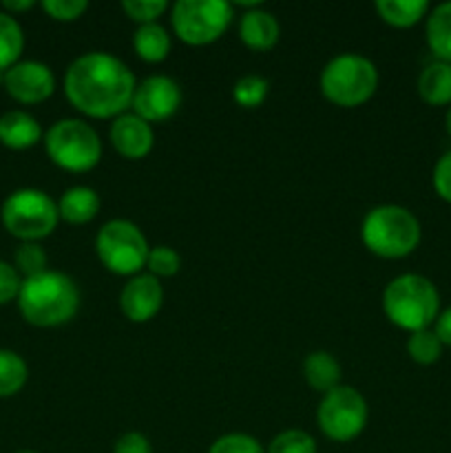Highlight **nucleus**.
Instances as JSON below:
<instances>
[{"label": "nucleus", "mask_w": 451, "mask_h": 453, "mask_svg": "<svg viewBox=\"0 0 451 453\" xmlns=\"http://www.w3.org/2000/svg\"><path fill=\"white\" fill-rule=\"evenodd\" d=\"M383 312L394 326L409 334L427 330L440 314V292L423 274H398L383 290Z\"/></svg>", "instance_id": "obj_3"}, {"label": "nucleus", "mask_w": 451, "mask_h": 453, "mask_svg": "<svg viewBox=\"0 0 451 453\" xmlns=\"http://www.w3.org/2000/svg\"><path fill=\"white\" fill-rule=\"evenodd\" d=\"M181 268V257L180 252L172 250L168 246H155L150 248L149 259H146V270L153 274L155 279H168L175 277Z\"/></svg>", "instance_id": "obj_28"}, {"label": "nucleus", "mask_w": 451, "mask_h": 453, "mask_svg": "<svg viewBox=\"0 0 451 453\" xmlns=\"http://www.w3.org/2000/svg\"><path fill=\"white\" fill-rule=\"evenodd\" d=\"M432 184L438 197H440L442 202L451 203V150H447V153H442L440 157H438L432 173Z\"/></svg>", "instance_id": "obj_33"}, {"label": "nucleus", "mask_w": 451, "mask_h": 453, "mask_svg": "<svg viewBox=\"0 0 451 453\" xmlns=\"http://www.w3.org/2000/svg\"><path fill=\"white\" fill-rule=\"evenodd\" d=\"M424 38L436 60L451 62V0L429 9L424 18Z\"/></svg>", "instance_id": "obj_19"}, {"label": "nucleus", "mask_w": 451, "mask_h": 453, "mask_svg": "<svg viewBox=\"0 0 451 453\" xmlns=\"http://www.w3.org/2000/svg\"><path fill=\"white\" fill-rule=\"evenodd\" d=\"M150 246L140 226L128 219H111L97 230L96 255L109 273L118 277H135L146 268Z\"/></svg>", "instance_id": "obj_7"}, {"label": "nucleus", "mask_w": 451, "mask_h": 453, "mask_svg": "<svg viewBox=\"0 0 451 453\" xmlns=\"http://www.w3.org/2000/svg\"><path fill=\"white\" fill-rule=\"evenodd\" d=\"M3 226L9 234L27 242H40L56 230L60 221L57 203L44 190L20 188L13 190L3 203Z\"/></svg>", "instance_id": "obj_8"}, {"label": "nucleus", "mask_w": 451, "mask_h": 453, "mask_svg": "<svg viewBox=\"0 0 451 453\" xmlns=\"http://www.w3.org/2000/svg\"><path fill=\"white\" fill-rule=\"evenodd\" d=\"M303 376L305 383L314 389V392L327 394L340 385V363L330 352H310L303 361Z\"/></svg>", "instance_id": "obj_20"}, {"label": "nucleus", "mask_w": 451, "mask_h": 453, "mask_svg": "<svg viewBox=\"0 0 451 453\" xmlns=\"http://www.w3.org/2000/svg\"><path fill=\"white\" fill-rule=\"evenodd\" d=\"M100 195L88 186H73V188L65 190L57 202V212L60 219L71 226H84L91 224L100 212Z\"/></svg>", "instance_id": "obj_17"}, {"label": "nucleus", "mask_w": 451, "mask_h": 453, "mask_svg": "<svg viewBox=\"0 0 451 453\" xmlns=\"http://www.w3.org/2000/svg\"><path fill=\"white\" fill-rule=\"evenodd\" d=\"M370 418V407L365 396L356 388L339 385L332 392L323 394L317 420L323 436L334 442H352L363 434Z\"/></svg>", "instance_id": "obj_10"}, {"label": "nucleus", "mask_w": 451, "mask_h": 453, "mask_svg": "<svg viewBox=\"0 0 451 453\" xmlns=\"http://www.w3.org/2000/svg\"><path fill=\"white\" fill-rule=\"evenodd\" d=\"M281 38V27L274 13L256 7L239 20V40L252 51H270Z\"/></svg>", "instance_id": "obj_15"}, {"label": "nucleus", "mask_w": 451, "mask_h": 453, "mask_svg": "<svg viewBox=\"0 0 451 453\" xmlns=\"http://www.w3.org/2000/svg\"><path fill=\"white\" fill-rule=\"evenodd\" d=\"M16 453H38V451H16Z\"/></svg>", "instance_id": "obj_39"}, {"label": "nucleus", "mask_w": 451, "mask_h": 453, "mask_svg": "<svg viewBox=\"0 0 451 453\" xmlns=\"http://www.w3.org/2000/svg\"><path fill=\"white\" fill-rule=\"evenodd\" d=\"M18 308L27 323L35 327H57L69 323L80 310V288L69 274L47 270L22 279Z\"/></svg>", "instance_id": "obj_2"}, {"label": "nucleus", "mask_w": 451, "mask_h": 453, "mask_svg": "<svg viewBox=\"0 0 451 453\" xmlns=\"http://www.w3.org/2000/svg\"><path fill=\"white\" fill-rule=\"evenodd\" d=\"M376 13L394 29H411L429 13L427 0H376Z\"/></svg>", "instance_id": "obj_21"}, {"label": "nucleus", "mask_w": 451, "mask_h": 453, "mask_svg": "<svg viewBox=\"0 0 451 453\" xmlns=\"http://www.w3.org/2000/svg\"><path fill=\"white\" fill-rule=\"evenodd\" d=\"M323 97L340 109H356L374 97L378 88V69L361 53H339L332 58L318 78Z\"/></svg>", "instance_id": "obj_5"}, {"label": "nucleus", "mask_w": 451, "mask_h": 453, "mask_svg": "<svg viewBox=\"0 0 451 453\" xmlns=\"http://www.w3.org/2000/svg\"><path fill=\"white\" fill-rule=\"evenodd\" d=\"M164 305V288L153 274H135L119 292V310L131 323H149Z\"/></svg>", "instance_id": "obj_13"}, {"label": "nucleus", "mask_w": 451, "mask_h": 453, "mask_svg": "<svg viewBox=\"0 0 451 453\" xmlns=\"http://www.w3.org/2000/svg\"><path fill=\"white\" fill-rule=\"evenodd\" d=\"M234 18V4L226 0H180L171 9L172 31L190 47L217 42Z\"/></svg>", "instance_id": "obj_9"}, {"label": "nucleus", "mask_w": 451, "mask_h": 453, "mask_svg": "<svg viewBox=\"0 0 451 453\" xmlns=\"http://www.w3.org/2000/svg\"><path fill=\"white\" fill-rule=\"evenodd\" d=\"M29 379V370L20 354L0 349V398H9L20 392Z\"/></svg>", "instance_id": "obj_24"}, {"label": "nucleus", "mask_w": 451, "mask_h": 453, "mask_svg": "<svg viewBox=\"0 0 451 453\" xmlns=\"http://www.w3.org/2000/svg\"><path fill=\"white\" fill-rule=\"evenodd\" d=\"M42 9L57 22H75L87 13V0H42Z\"/></svg>", "instance_id": "obj_32"}, {"label": "nucleus", "mask_w": 451, "mask_h": 453, "mask_svg": "<svg viewBox=\"0 0 451 453\" xmlns=\"http://www.w3.org/2000/svg\"><path fill=\"white\" fill-rule=\"evenodd\" d=\"M181 88L168 75H149L141 80L133 93L131 109L137 118L149 124L166 122L180 111Z\"/></svg>", "instance_id": "obj_11"}, {"label": "nucleus", "mask_w": 451, "mask_h": 453, "mask_svg": "<svg viewBox=\"0 0 451 453\" xmlns=\"http://www.w3.org/2000/svg\"><path fill=\"white\" fill-rule=\"evenodd\" d=\"M3 7L7 9V12H27V9L34 7V0H4Z\"/></svg>", "instance_id": "obj_37"}, {"label": "nucleus", "mask_w": 451, "mask_h": 453, "mask_svg": "<svg viewBox=\"0 0 451 453\" xmlns=\"http://www.w3.org/2000/svg\"><path fill=\"white\" fill-rule=\"evenodd\" d=\"M270 91L268 80L261 75H243L234 82L233 87V100L243 109H256L265 102Z\"/></svg>", "instance_id": "obj_26"}, {"label": "nucleus", "mask_w": 451, "mask_h": 453, "mask_svg": "<svg viewBox=\"0 0 451 453\" xmlns=\"http://www.w3.org/2000/svg\"><path fill=\"white\" fill-rule=\"evenodd\" d=\"M113 453H153V447L144 434L128 432L115 441Z\"/></svg>", "instance_id": "obj_35"}, {"label": "nucleus", "mask_w": 451, "mask_h": 453, "mask_svg": "<svg viewBox=\"0 0 451 453\" xmlns=\"http://www.w3.org/2000/svg\"><path fill=\"white\" fill-rule=\"evenodd\" d=\"M13 261H16L18 274H22L25 279L35 277V274H42L49 270L47 268V252L42 250V246H38V243H34V242L22 243V246L16 250Z\"/></svg>", "instance_id": "obj_29"}, {"label": "nucleus", "mask_w": 451, "mask_h": 453, "mask_svg": "<svg viewBox=\"0 0 451 453\" xmlns=\"http://www.w3.org/2000/svg\"><path fill=\"white\" fill-rule=\"evenodd\" d=\"M433 332H436L438 339H440V343L445 345V348H451V305L449 308L440 310L436 323H433Z\"/></svg>", "instance_id": "obj_36"}, {"label": "nucleus", "mask_w": 451, "mask_h": 453, "mask_svg": "<svg viewBox=\"0 0 451 453\" xmlns=\"http://www.w3.org/2000/svg\"><path fill=\"white\" fill-rule=\"evenodd\" d=\"M208 453H265V449L261 447V442L256 441L255 436H250V434L233 432L217 438L210 445V449H208Z\"/></svg>", "instance_id": "obj_31"}, {"label": "nucleus", "mask_w": 451, "mask_h": 453, "mask_svg": "<svg viewBox=\"0 0 451 453\" xmlns=\"http://www.w3.org/2000/svg\"><path fill=\"white\" fill-rule=\"evenodd\" d=\"M109 140L113 144L115 153L122 155L124 159H144L155 146L153 124L144 122L135 113H124L113 119L109 131Z\"/></svg>", "instance_id": "obj_14"}, {"label": "nucleus", "mask_w": 451, "mask_h": 453, "mask_svg": "<svg viewBox=\"0 0 451 453\" xmlns=\"http://www.w3.org/2000/svg\"><path fill=\"white\" fill-rule=\"evenodd\" d=\"M133 49H135L140 60L149 62V65H159L171 53V35L157 22L141 25L133 34Z\"/></svg>", "instance_id": "obj_22"}, {"label": "nucleus", "mask_w": 451, "mask_h": 453, "mask_svg": "<svg viewBox=\"0 0 451 453\" xmlns=\"http://www.w3.org/2000/svg\"><path fill=\"white\" fill-rule=\"evenodd\" d=\"M135 75L119 58L88 51L75 58L65 73V96L78 113L91 119H115L131 106Z\"/></svg>", "instance_id": "obj_1"}, {"label": "nucleus", "mask_w": 451, "mask_h": 453, "mask_svg": "<svg viewBox=\"0 0 451 453\" xmlns=\"http://www.w3.org/2000/svg\"><path fill=\"white\" fill-rule=\"evenodd\" d=\"M49 159L62 171L88 173L100 164L102 140L96 128L78 118L57 119L44 135Z\"/></svg>", "instance_id": "obj_6"}, {"label": "nucleus", "mask_w": 451, "mask_h": 453, "mask_svg": "<svg viewBox=\"0 0 451 453\" xmlns=\"http://www.w3.org/2000/svg\"><path fill=\"white\" fill-rule=\"evenodd\" d=\"M42 140V128L34 115L25 111H7L0 115V144L13 150H27Z\"/></svg>", "instance_id": "obj_16"}, {"label": "nucleus", "mask_w": 451, "mask_h": 453, "mask_svg": "<svg viewBox=\"0 0 451 453\" xmlns=\"http://www.w3.org/2000/svg\"><path fill=\"white\" fill-rule=\"evenodd\" d=\"M22 277L18 274L16 265L0 261V305H7L9 301L18 299L20 295Z\"/></svg>", "instance_id": "obj_34"}, {"label": "nucleus", "mask_w": 451, "mask_h": 453, "mask_svg": "<svg viewBox=\"0 0 451 453\" xmlns=\"http://www.w3.org/2000/svg\"><path fill=\"white\" fill-rule=\"evenodd\" d=\"M25 49V34L11 13L0 12V73L11 69L20 62V53Z\"/></svg>", "instance_id": "obj_23"}, {"label": "nucleus", "mask_w": 451, "mask_h": 453, "mask_svg": "<svg viewBox=\"0 0 451 453\" xmlns=\"http://www.w3.org/2000/svg\"><path fill=\"white\" fill-rule=\"evenodd\" d=\"M445 128H447V133H449V137H451V106L447 109V115H445Z\"/></svg>", "instance_id": "obj_38"}, {"label": "nucleus", "mask_w": 451, "mask_h": 453, "mask_svg": "<svg viewBox=\"0 0 451 453\" xmlns=\"http://www.w3.org/2000/svg\"><path fill=\"white\" fill-rule=\"evenodd\" d=\"M124 13L137 25H153L168 12L166 0H124Z\"/></svg>", "instance_id": "obj_30"}, {"label": "nucleus", "mask_w": 451, "mask_h": 453, "mask_svg": "<svg viewBox=\"0 0 451 453\" xmlns=\"http://www.w3.org/2000/svg\"><path fill=\"white\" fill-rule=\"evenodd\" d=\"M3 87L20 104H40L56 91L51 66L38 60H22L3 73Z\"/></svg>", "instance_id": "obj_12"}, {"label": "nucleus", "mask_w": 451, "mask_h": 453, "mask_svg": "<svg viewBox=\"0 0 451 453\" xmlns=\"http://www.w3.org/2000/svg\"><path fill=\"white\" fill-rule=\"evenodd\" d=\"M442 349H445V345L440 343V339H438L432 327L411 332L409 339H407V354L418 365H433L442 357Z\"/></svg>", "instance_id": "obj_25"}, {"label": "nucleus", "mask_w": 451, "mask_h": 453, "mask_svg": "<svg viewBox=\"0 0 451 453\" xmlns=\"http://www.w3.org/2000/svg\"><path fill=\"white\" fill-rule=\"evenodd\" d=\"M265 453H317V441L303 429H286L270 441Z\"/></svg>", "instance_id": "obj_27"}, {"label": "nucleus", "mask_w": 451, "mask_h": 453, "mask_svg": "<svg viewBox=\"0 0 451 453\" xmlns=\"http://www.w3.org/2000/svg\"><path fill=\"white\" fill-rule=\"evenodd\" d=\"M418 96L429 106H451V62L433 60L420 71Z\"/></svg>", "instance_id": "obj_18"}, {"label": "nucleus", "mask_w": 451, "mask_h": 453, "mask_svg": "<svg viewBox=\"0 0 451 453\" xmlns=\"http://www.w3.org/2000/svg\"><path fill=\"white\" fill-rule=\"evenodd\" d=\"M423 239L420 221L409 208L383 203L371 208L361 224V242L380 259H405Z\"/></svg>", "instance_id": "obj_4"}]
</instances>
